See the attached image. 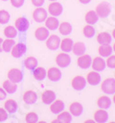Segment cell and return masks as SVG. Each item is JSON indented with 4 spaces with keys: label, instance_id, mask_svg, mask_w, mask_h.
I'll return each instance as SVG.
<instances>
[{
    "label": "cell",
    "instance_id": "cell-46",
    "mask_svg": "<svg viewBox=\"0 0 115 123\" xmlns=\"http://www.w3.org/2000/svg\"><path fill=\"white\" fill-rule=\"evenodd\" d=\"M87 122H93V123H94V119H93V120H90V119H88V120H86L85 123H87Z\"/></svg>",
    "mask_w": 115,
    "mask_h": 123
},
{
    "label": "cell",
    "instance_id": "cell-27",
    "mask_svg": "<svg viewBox=\"0 0 115 123\" xmlns=\"http://www.w3.org/2000/svg\"><path fill=\"white\" fill-rule=\"evenodd\" d=\"M85 20L87 22V24L93 25L95 23H97L99 20V16L97 15L96 11L94 10H89L86 13L85 15Z\"/></svg>",
    "mask_w": 115,
    "mask_h": 123
},
{
    "label": "cell",
    "instance_id": "cell-30",
    "mask_svg": "<svg viewBox=\"0 0 115 123\" xmlns=\"http://www.w3.org/2000/svg\"><path fill=\"white\" fill-rule=\"evenodd\" d=\"M17 83L13 82L11 80H6L3 82V89L6 92V93H14L17 91Z\"/></svg>",
    "mask_w": 115,
    "mask_h": 123
},
{
    "label": "cell",
    "instance_id": "cell-32",
    "mask_svg": "<svg viewBox=\"0 0 115 123\" xmlns=\"http://www.w3.org/2000/svg\"><path fill=\"white\" fill-rule=\"evenodd\" d=\"M24 66L26 68L33 70L38 66V60L34 56H28L24 60Z\"/></svg>",
    "mask_w": 115,
    "mask_h": 123
},
{
    "label": "cell",
    "instance_id": "cell-15",
    "mask_svg": "<svg viewBox=\"0 0 115 123\" xmlns=\"http://www.w3.org/2000/svg\"><path fill=\"white\" fill-rule=\"evenodd\" d=\"M90 67L93 68V70L102 71V70H104L105 67H106V62L101 56H97L94 59H92Z\"/></svg>",
    "mask_w": 115,
    "mask_h": 123
},
{
    "label": "cell",
    "instance_id": "cell-29",
    "mask_svg": "<svg viewBox=\"0 0 115 123\" xmlns=\"http://www.w3.org/2000/svg\"><path fill=\"white\" fill-rule=\"evenodd\" d=\"M98 52H99V54L100 56L108 57L109 55H111V53L113 52V50H112V47L110 44H100L99 47Z\"/></svg>",
    "mask_w": 115,
    "mask_h": 123
},
{
    "label": "cell",
    "instance_id": "cell-13",
    "mask_svg": "<svg viewBox=\"0 0 115 123\" xmlns=\"http://www.w3.org/2000/svg\"><path fill=\"white\" fill-rule=\"evenodd\" d=\"M46 76L51 81H58L62 78V72L59 68L52 67L46 71Z\"/></svg>",
    "mask_w": 115,
    "mask_h": 123
},
{
    "label": "cell",
    "instance_id": "cell-45",
    "mask_svg": "<svg viewBox=\"0 0 115 123\" xmlns=\"http://www.w3.org/2000/svg\"><path fill=\"white\" fill-rule=\"evenodd\" d=\"M2 43H3V39L0 37V53L3 52V49H2Z\"/></svg>",
    "mask_w": 115,
    "mask_h": 123
},
{
    "label": "cell",
    "instance_id": "cell-1",
    "mask_svg": "<svg viewBox=\"0 0 115 123\" xmlns=\"http://www.w3.org/2000/svg\"><path fill=\"white\" fill-rule=\"evenodd\" d=\"M96 13L99 16V18H107L110 14V11H111V7H110V5L107 2H101L100 4H99L96 7Z\"/></svg>",
    "mask_w": 115,
    "mask_h": 123
},
{
    "label": "cell",
    "instance_id": "cell-49",
    "mask_svg": "<svg viewBox=\"0 0 115 123\" xmlns=\"http://www.w3.org/2000/svg\"><path fill=\"white\" fill-rule=\"evenodd\" d=\"M112 50H113V52H115V43L113 44V46H112Z\"/></svg>",
    "mask_w": 115,
    "mask_h": 123
},
{
    "label": "cell",
    "instance_id": "cell-47",
    "mask_svg": "<svg viewBox=\"0 0 115 123\" xmlns=\"http://www.w3.org/2000/svg\"><path fill=\"white\" fill-rule=\"evenodd\" d=\"M112 37H113V38L115 39V29L113 30V31H112Z\"/></svg>",
    "mask_w": 115,
    "mask_h": 123
},
{
    "label": "cell",
    "instance_id": "cell-14",
    "mask_svg": "<svg viewBox=\"0 0 115 123\" xmlns=\"http://www.w3.org/2000/svg\"><path fill=\"white\" fill-rule=\"evenodd\" d=\"M109 119V114L106 111V109H98L95 111L94 113V121H96L98 123H104L106 121H108Z\"/></svg>",
    "mask_w": 115,
    "mask_h": 123
},
{
    "label": "cell",
    "instance_id": "cell-24",
    "mask_svg": "<svg viewBox=\"0 0 115 123\" xmlns=\"http://www.w3.org/2000/svg\"><path fill=\"white\" fill-rule=\"evenodd\" d=\"M97 105L99 108H103V109H107L109 108L110 105H111V100L110 99L109 96L106 95H101L99 96L97 100Z\"/></svg>",
    "mask_w": 115,
    "mask_h": 123
},
{
    "label": "cell",
    "instance_id": "cell-28",
    "mask_svg": "<svg viewBox=\"0 0 115 123\" xmlns=\"http://www.w3.org/2000/svg\"><path fill=\"white\" fill-rule=\"evenodd\" d=\"M73 53L76 55H81L85 54L86 52V45L83 42H77L73 44L72 47Z\"/></svg>",
    "mask_w": 115,
    "mask_h": 123
},
{
    "label": "cell",
    "instance_id": "cell-38",
    "mask_svg": "<svg viewBox=\"0 0 115 123\" xmlns=\"http://www.w3.org/2000/svg\"><path fill=\"white\" fill-rule=\"evenodd\" d=\"M25 120L28 123H35L38 121V115L35 112H30L26 115Z\"/></svg>",
    "mask_w": 115,
    "mask_h": 123
},
{
    "label": "cell",
    "instance_id": "cell-50",
    "mask_svg": "<svg viewBox=\"0 0 115 123\" xmlns=\"http://www.w3.org/2000/svg\"><path fill=\"white\" fill-rule=\"evenodd\" d=\"M50 1H52V2H53V1H56V0H50Z\"/></svg>",
    "mask_w": 115,
    "mask_h": 123
},
{
    "label": "cell",
    "instance_id": "cell-4",
    "mask_svg": "<svg viewBox=\"0 0 115 123\" xmlns=\"http://www.w3.org/2000/svg\"><path fill=\"white\" fill-rule=\"evenodd\" d=\"M46 41V47L48 49L52 50V51H55L59 48V45H60V37L57 36L56 34H52V35H49L48 38L45 40Z\"/></svg>",
    "mask_w": 115,
    "mask_h": 123
},
{
    "label": "cell",
    "instance_id": "cell-19",
    "mask_svg": "<svg viewBox=\"0 0 115 123\" xmlns=\"http://www.w3.org/2000/svg\"><path fill=\"white\" fill-rule=\"evenodd\" d=\"M45 23V27L50 30V31H55L58 29L59 26V21L58 19L55 18V16H51V17H47L46 19L44 20Z\"/></svg>",
    "mask_w": 115,
    "mask_h": 123
},
{
    "label": "cell",
    "instance_id": "cell-44",
    "mask_svg": "<svg viewBox=\"0 0 115 123\" xmlns=\"http://www.w3.org/2000/svg\"><path fill=\"white\" fill-rule=\"evenodd\" d=\"M90 1L91 0H79V2L82 3V4H88Z\"/></svg>",
    "mask_w": 115,
    "mask_h": 123
},
{
    "label": "cell",
    "instance_id": "cell-6",
    "mask_svg": "<svg viewBox=\"0 0 115 123\" xmlns=\"http://www.w3.org/2000/svg\"><path fill=\"white\" fill-rule=\"evenodd\" d=\"M26 51H27V46H26V44L23 43H15V44L13 45L12 49L10 50L12 56L16 57V58H18V57L22 56V55L26 53Z\"/></svg>",
    "mask_w": 115,
    "mask_h": 123
},
{
    "label": "cell",
    "instance_id": "cell-11",
    "mask_svg": "<svg viewBox=\"0 0 115 123\" xmlns=\"http://www.w3.org/2000/svg\"><path fill=\"white\" fill-rule=\"evenodd\" d=\"M91 62H92L91 56L89 55H87V54H83V55H78V58L77 60V63L78 67L83 68V69L90 68Z\"/></svg>",
    "mask_w": 115,
    "mask_h": 123
},
{
    "label": "cell",
    "instance_id": "cell-10",
    "mask_svg": "<svg viewBox=\"0 0 115 123\" xmlns=\"http://www.w3.org/2000/svg\"><path fill=\"white\" fill-rule=\"evenodd\" d=\"M87 82L90 85H98L100 83L101 81V77H100V74L99 73V71L96 70H92L90 72H88L87 75Z\"/></svg>",
    "mask_w": 115,
    "mask_h": 123
},
{
    "label": "cell",
    "instance_id": "cell-35",
    "mask_svg": "<svg viewBox=\"0 0 115 123\" xmlns=\"http://www.w3.org/2000/svg\"><path fill=\"white\" fill-rule=\"evenodd\" d=\"M14 44H15L14 39H12V38H6L5 40H3L2 49H3V51H5V52H10V50L12 49Z\"/></svg>",
    "mask_w": 115,
    "mask_h": 123
},
{
    "label": "cell",
    "instance_id": "cell-7",
    "mask_svg": "<svg viewBox=\"0 0 115 123\" xmlns=\"http://www.w3.org/2000/svg\"><path fill=\"white\" fill-rule=\"evenodd\" d=\"M87 84V80L83 76H75L72 79L71 81V85L73 89H75L76 91H82L86 87Z\"/></svg>",
    "mask_w": 115,
    "mask_h": 123
},
{
    "label": "cell",
    "instance_id": "cell-5",
    "mask_svg": "<svg viewBox=\"0 0 115 123\" xmlns=\"http://www.w3.org/2000/svg\"><path fill=\"white\" fill-rule=\"evenodd\" d=\"M7 79L9 80H11V81H13V82H16V83L20 82L22 80V79H23L22 71L19 68H11L7 72Z\"/></svg>",
    "mask_w": 115,
    "mask_h": 123
},
{
    "label": "cell",
    "instance_id": "cell-20",
    "mask_svg": "<svg viewBox=\"0 0 115 123\" xmlns=\"http://www.w3.org/2000/svg\"><path fill=\"white\" fill-rule=\"evenodd\" d=\"M49 30L46 27H39L35 30L34 35L38 41H45L49 36Z\"/></svg>",
    "mask_w": 115,
    "mask_h": 123
},
{
    "label": "cell",
    "instance_id": "cell-12",
    "mask_svg": "<svg viewBox=\"0 0 115 123\" xmlns=\"http://www.w3.org/2000/svg\"><path fill=\"white\" fill-rule=\"evenodd\" d=\"M30 26L29 20L25 17H19L15 20V28L20 32H25Z\"/></svg>",
    "mask_w": 115,
    "mask_h": 123
},
{
    "label": "cell",
    "instance_id": "cell-3",
    "mask_svg": "<svg viewBox=\"0 0 115 123\" xmlns=\"http://www.w3.org/2000/svg\"><path fill=\"white\" fill-rule=\"evenodd\" d=\"M55 63L60 68H67L71 63V57L67 53H59L55 57Z\"/></svg>",
    "mask_w": 115,
    "mask_h": 123
},
{
    "label": "cell",
    "instance_id": "cell-23",
    "mask_svg": "<svg viewBox=\"0 0 115 123\" xmlns=\"http://www.w3.org/2000/svg\"><path fill=\"white\" fill-rule=\"evenodd\" d=\"M37 93L32 90H28L23 94V101L26 104H34L37 101Z\"/></svg>",
    "mask_w": 115,
    "mask_h": 123
},
{
    "label": "cell",
    "instance_id": "cell-17",
    "mask_svg": "<svg viewBox=\"0 0 115 123\" xmlns=\"http://www.w3.org/2000/svg\"><path fill=\"white\" fill-rule=\"evenodd\" d=\"M65 109V103L62 100H55L53 103H51L50 110L53 114L58 115Z\"/></svg>",
    "mask_w": 115,
    "mask_h": 123
},
{
    "label": "cell",
    "instance_id": "cell-2",
    "mask_svg": "<svg viewBox=\"0 0 115 123\" xmlns=\"http://www.w3.org/2000/svg\"><path fill=\"white\" fill-rule=\"evenodd\" d=\"M101 91L106 94H113L115 92V79L108 78L101 82Z\"/></svg>",
    "mask_w": 115,
    "mask_h": 123
},
{
    "label": "cell",
    "instance_id": "cell-48",
    "mask_svg": "<svg viewBox=\"0 0 115 123\" xmlns=\"http://www.w3.org/2000/svg\"><path fill=\"white\" fill-rule=\"evenodd\" d=\"M112 100H113V102H114V104H115V92L113 93V98H112Z\"/></svg>",
    "mask_w": 115,
    "mask_h": 123
},
{
    "label": "cell",
    "instance_id": "cell-33",
    "mask_svg": "<svg viewBox=\"0 0 115 123\" xmlns=\"http://www.w3.org/2000/svg\"><path fill=\"white\" fill-rule=\"evenodd\" d=\"M33 77L37 80H43L46 77V70L43 67H36L33 69Z\"/></svg>",
    "mask_w": 115,
    "mask_h": 123
},
{
    "label": "cell",
    "instance_id": "cell-52",
    "mask_svg": "<svg viewBox=\"0 0 115 123\" xmlns=\"http://www.w3.org/2000/svg\"><path fill=\"white\" fill-rule=\"evenodd\" d=\"M114 79H115V72H114Z\"/></svg>",
    "mask_w": 115,
    "mask_h": 123
},
{
    "label": "cell",
    "instance_id": "cell-42",
    "mask_svg": "<svg viewBox=\"0 0 115 123\" xmlns=\"http://www.w3.org/2000/svg\"><path fill=\"white\" fill-rule=\"evenodd\" d=\"M44 1L45 0H31V4L36 7H39V6H42L44 4Z\"/></svg>",
    "mask_w": 115,
    "mask_h": 123
},
{
    "label": "cell",
    "instance_id": "cell-37",
    "mask_svg": "<svg viewBox=\"0 0 115 123\" xmlns=\"http://www.w3.org/2000/svg\"><path fill=\"white\" fill-rule=\"evenodd\" d=\"M10 15L5 9H0V23L1 24H6L9 21Z\"/></svg>",
    "mask_w": 115,
    "mask_h": 123
},
{
    "label": "cell",
    "instance_id": "cell-36",
    "mask_svg": "<svg viewBox=\"0 0 115 123\" xmlns=\"http://www.w3.org/2000/svg\"><path fill=\"white\" fill-rule=\"evenodd\" d=\"M95 29H94V27L90 24H88L84 26V28H83V34L85 35L87 38H92V37L94 36V34H95Z\"/></svg>",
    "mask_w": 115,
    "mask_h": 123
},
{
    "label": "cell",
    "instance_id": "cell-51",
    "mask_svg": "<svg viewBox=\"0 0 115 123\" xmlns=\"http://www.w3.org/2000/svg\"><path fill=\"white\" fill-rule=\"evenodd\" d=\"M2 1H7V0H2Z\"/></svg>",
    "mask_w": 115,
    "mask_h": 123
},
{
    "label": "cell",
    "instance_id": "cell-26",
    "mask_svg": "<svg viewBox=\"0 0 115 123\" xmlns=\"http://www.w3.org/2000/svg\"><path fill=\"white\" fill-rule=\"evenodd\" d=\"M4 108L6 109L7 113L12 114V113H15L18 109V104L13 99H7L4 104Z\"/></svg>",
    "mask_w": 115,
    "mask_h": 123
},
{
    "label": "cell",
    "instance_id": "cell-41",
    "mask_svg": "<svg viewBox=\"0 0 115 123\" xmlns=\"http://www.w3.org/2000/svg\"><path fill=\"white\" fill-rule=\"evenodd\" d=\"M25 0H10V4L14 7H20L23 6Z\"/></svg>",
    "mask_w": 115,
    "mask_h": 123
},
{
    "label": "cell",
    "instance_id": "cell-40",
    "mask_svg": "<svg viewBox=\"0 0 115 123\" xmlns=\"http://www.w3.org/2000/svg\"><path fill=\"white\" fill-rule=\"evenodd\" d=\"M7 117H8V115H7V112L6 111V109L3 107H0V122L6 120Z\"/></svg>",
    "mask_w": 115,
    "mask_h": 123
},
{
    "label": "cell",
    "instance_id": "cell-34",
    "mask_svg": "<svg viewBox=\"0 0 115 123\" xmlns=\"http://www.w3.org/2000/svg\"><path fill=\"white\" fill-rule=\"evenodd\" d=\"M3 33L7 38H12V39H14L15 37L17 36V34H18V30L15 28V26L8 25V26H6V28L4 29Z\"/></svg>",
    "mask_w": 115,
    "mask_h": 123
},
{
    "label": "cell",
    "instance_id": "cell-43",
    "mask_svg": "<svg viewBox=\"0 0 115 123\" xmlns=\"http://www.w3.org/2000/svg\"><path fill=\"white\" fill-rule=\"evenodd\" d=\"M6 96V92L3 89V87H0V100H4Z\"/></svg>",
    "mask_w": 115,
    "mask_h": 123
},
{
    "label": "cell",
    "instance_id": "cell-31",
    "mask_svg": "<svg viewBox=\"0 0 115 123\" xmlns=\"http://www.w3.org/2000/svg\"><path fill=\"white\" fill-rule=\"evenodd\" d=\"M58 122L61 123H70L72 122V115L69 111H62L61 113L58 114L57 117Z\"/></svg>",
    "mask_w": 115,
    "mask_h": 123
},
{
    "label": "cell",
    "instance_id": "cell-25",
    "mask_svg": "<svg viewBox=\"0 0 115 123\" xmlns=\"http://www.w3.org/2000/svg\"><path fill=\"white\" fill-rule=\"evenodd\" d=\"M58 31L63 35H69L72 32L73 27L69 22L64 21V22H61L60 24H59V26H58Z\"/></svg>",
    "mask_w": 115,
    "mask_h": 123
},
{
    "label": "cell",
    "instance_id": "cell-9",
    "mask_svg": "<svg viewBox=\"0 0 115 123\" xmlns=\"http://www.w3.org/2000/svg\"><path fill=\"white\" fill-rule=\"evenodd\" d=\"M48 12L50 15L55 16V17H58L63 13V6L59 2L56 1H53L51 4H49L48 6Z\"/></svg>",
    "mask_w": 115,
    "mask_h": 123
},
{
    "label": "cell",
    "instance_id": "cell-8",
    "mask_svg": "<svg viewBox=\"0 0 115 123\" xmlns=\"http://www.w3.org/2000/svg\"><path fill=\"white\" fill-rule=\"evenodd\" d=\"M32 18L36 22H44V20L47 18V11L43 8V7H37L34 9V11L32 13Z\"/></svg>",
    "mask_w": 115,
    "mask_h": 123
},
{
    "label": "cell",
    "instance_id": "cell-22",
    "mask_svg": "<svg viewBox=\"0 0 115 123\" xmlns=\"http://www.w3.org/2000/svg\"><path fill=\"white\" fill-rule=\"evenodd\" d=\"M112 40V37L107 31L99 32L97 36V42L99 44H110Z\"/></svg>",
    "mask_w": 115,
    "mask_h": 123
},
{
    "label": "cell",
    "instance_id": "cell-21",
    "mask_svg": "<svg viewBox=\"0 0 115 123\" xmlns=\"http://www.w3.org/2000/svg\"><path fill=\"white\" fill-rule=\"evenodd\" d=\"M73 44H74V42L71 38H68V37H65L63 40L60 41V47L63 52H71L72 51V47Z\"/></svg>",
    "mask_w": 115,
    "mask_h": 123
},
{
    "label": "cell",
    "instance_id": "cell-16",
    "mask_svg": "<svg viewBox=\"0 0 115 123\" xmlns=\"http://www.w3.org/2000/svg\"><path fill=\"white\" fill-rule=\"evenodd\" d=\"M84 111V107L79 102H73L69 105V112L74 117H79Z\"/></svg>",
    "mask_w": 115,
    "mask_h": 123
},
{
    "label": "cell",
    "instance_id": "cell-39",
    "mask_svg": "<svg viewBox=\"0 0 115 123\" xmlns=\"http://www.w3.org/2000/svg\"><path fill=\"white\" fill-rule=\"evenodd\" d=\"M106 66L110 68H115V55H110L106 60Z\"/></svg>",
    "mask_w": 115,
    "mask_h": 123
},
{
    "label": "cell",
    "instance_id": "cell-18",
    "mask_svg": "<svg viewBox=\"0 0 115 123\" xmlns=\"http://www.w3.org/2000/svg\"><path fill=\"white\" fill-rule=\"evenodd\" d=\"M55 92L52 90H45L44 92L42 93V101L45 105H50L51 103H53L55 100Z\"/></svg>",
    "mask_w": 115,
    "mask_h": 123
}]
</instances>
